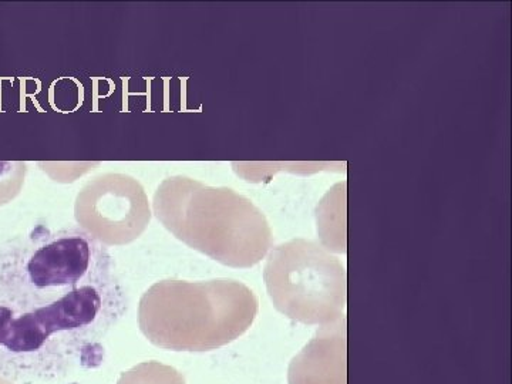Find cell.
Here are the masks:
<instances>
[{"label":"cell","mask_w":512,"mask_h":384,"mask_svg":"<svg viewBox=\"0 0 512 384\" xmlns=\"http://www.w3.org/2000/svg\"><path fill=\"white\" fill-rule=\"evenodd\" d=\"M117 384H185V379L174 367L151 360L124 372Z\"/></svg>","instance_id":"8992f818"},{"label":"cell","mask_w":512,"mask_h":384,"mask_svg":"<svg viewBox=\"0 0 512 384\" xmlns=\"http://www.w3.org/2000/svg\"><path fill=\"white\" fill-rule=\"evenodd\" d=\"M0 384H13V382H10V380L3 379V377H0Z\"/></svg>","instance_id":"52a82bcc"},{"label":"cell","mask_w":512,"mask_h":384,"mask_svg":"<svg viewBox=\"0 0 512 384\" xmlns=\"http://www.w3.org/2000/svg\"><path fill=\"white\" fill-rule=\"evenodd\" d=\"M256 312L254 293L238 282H165L143 299L140 326L158 348L210 352L244 335Z\"/></svg>","instance_id":"7a4b0ae2"},{"label":"cell","mask_w":512,"mask_h":384,"mask_svg":"<svg viewBox=\"0 0 512 384\" xmlns=\"http://www.w3.org/2000/svg\"><path fill=\"white\" fill-rule=\"evenodd\" d=\"M346 183L336 185L318 208V227L329 249L346 252Z\"/></svg>","instance_id":"5b68a950"},{"label":"cell","mask_w":512,"mask_h":384,"mask_svg":"<svg viewBox=\"0 0 512 384\" xmlns=\"http://www.w3.org/2000/svg\"><path fill=\"white\" fill-rule=\"evenodd\" d=\"M128 311L113 255L82 227L37 225L0 245V377L37 383L99 369Z\"/></svg>","instance_id":"6da1fadb"},{"label":"cell","mask_w":512,"mask_h":384,"mask_svg":"<svg viewBox=\"0 0 512 384\" xmlns=\"http://www.w3.org/2000/svg\"><path fill=\"white\" fill-rule=\"evenodd\" d=\"M289 384L346 383V319L322 326L315 338L293 357Z\"/></svg>","instance_id":"277c9868"},{"label":"cell","mask_w":512,"mask_h":384,"mask_svg":"<svg viewBox=\"0 0 512 384\" xmlns=\"http://www.w3.org/2000/svg\"><path fill=\"white\" fill-rule=\"evenodd\" d=\"M265 282L276 309L296 322L325 326L345 316V268L316 242L293 239L275 248Z\"/></svg>","instance_id":"3957f363"}]
</instances>
